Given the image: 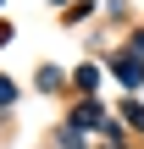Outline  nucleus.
<instances>
[{"label":"nucleus","mask_w":144,"mask_h":149,"mask_svg":"<svg viewBox=\"0 0 144 149\" xmlns=\"http://www.w3.org/2000/svg\"><path fill=\"white\" fill-rule=\"evenodd\" d=\"M6 100H11V83H6V77H0V105H6Z\"/></svg>","instance_id":"1"}]
</instances>
